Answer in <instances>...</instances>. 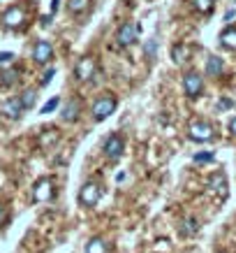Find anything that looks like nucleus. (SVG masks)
<instances>
[{"instance_id": "nucleus-1", "label": "nucleus", "mask_w": 236, "mask_h": 253, "mask_svg": "<svg viewBox=\"0 0 236 253\" xmlns=\"http://www.w3.org/2000/svg\"><path fill=\"white\" fill-rule=\"evenodd\" d=\"M116 107H118V100H116L114 95H100V98L93 102V107H91L93 121H95V123L107 121L109 116L114 114Z\"/></svg>"}, {"instance_id": "nucleus-2", "label": "nucleus", "mask_w": 236, "mask_h": 253, "mask_svg": "<svg viewBox=\"0 0 236 253\" xmlns=\"http://www.w3.org/2000/svg\"><path fill=\"white\" fill-rule=\"evenodd\" d=\"M100 200H102V186L98 181H86L81 186V191H79V202L84 207H95Z\"/></svg>"}, {"instance_id": "nucleus-3", "label": "nucleus", "mask_w": 236, "mask_h": 253, "mask_svg": "<svg viewBox=\"0 0 236 253\" xmlns=\"http://www.w3.org/2000/svg\"><path fill=\"white\" fill-rule=\"evenodd\" d=\"M54 195H56L54 179L42 176V179L35 181V186H33V200L35 202H49V200H54Z\"/></svg>"}, {"instance_id": "nucleus-4", "label": "nucleus", "mask_w": 236, "mask_h": 253, "mask_svg": "<svg viewBox=\"0 0 236 253\" xmlns=\"http://www.w3.org/2000/svg\"><path fill=\"white\" fill-rule=\"evenodd\" d=\"M213 135H215L213 126L206 121H192L190 128H188V137L192 142H208V139H213Z\"/></svg>"}, {"instance_id": "nucleus-5", "label": "nucleus", "mask_w": 236, "mask_h": 253, "mask_svg": "<svg viewBox=\"0 0 236 253\" xmlns=\"http://www.w3.org/2000/svg\"><path fill=\"white\" fill-rule=\"evenodd\" d=\"M102 151H104V156H107L109 161H118L123 156V151H125V142H123L121 135H109L107 139H104V146H102Z\"/></svg>"}, {"instance_id": "nucleus-6", "label": "nucleus", "mask_w": 236, "mask_h": 253, "mask_svg": "<svg viewBox=\"0 0 236 253\" xmlns=\"http://www.w3.org/2000/svg\"><path fill=\"white\" fill-rule=\"evenodd\" d=\"M183 91H185L188 98H199L202 91H204V79L199 77L197 72H188L183 77Z\"/></svg>"}, {"instance_id": "nucleus-7", "label": "nucleus", "mask_w": 236, "mask_h": 253, "mask_svg": "<svg viewBox=\"0 0 236 253\" xmlns=\"http://www.w3.org/2000/svg\"><path fill=\"white\" fill-rule=\"evenodd\" d=\"M137 35H139V28L137 23H123L121 28H118V35H116V40H118V46H130L137 42Z\"/></svg>"}, {"instance_id": "nucleus-8", "label": "nucleus", "mask_w": 236, "mask_h": 253, "mask_svg": "<svg viewBox=\"0 0 236 253\" xmlns=\"http://www.w3.org/2000/svg\"><path fill=\"white\" fill-rule=\"evenodd\" d=\"M51 58H54V49H51V44L44 42V40H39L37 44L33 46V61L39 63V65H46V63H51Z\"/></svg>"}, {"instance_id": "nucleus-9", "label": "nucleus", "mask_w": 236, "mask_h": 253, "mask_svg": "<svg viewBox=\"0 0 236 253\" xmlns=\"http://www.w3.org/2000/svg\"><path fill=\"white\" fill-rule=\"evenodd\" d=\"M93 75H95V61L88 58V56L79 58L74 65V77L79 79V82H86V79H91Z\"/></svg>"}, {"instance_id": "nucleus-10", "label": "nucleus", "mask_w": 236, "mask_h": 253, "mask_svg": "<svg viewBox=\"0 0 236 253\" xmlns=\"http://www.w3.org/2000/svg\"><path fill=\"white\" fill-rule=\"evenodd\" d=\"M23 23H26V12L16 5L2 14V26H7V28H21Z\"/></svg>"}, {"instance_id": "nucleus-11", "label": "nucleus", "mask_w": 236, "mask_h": 253, "mask_svg": "<svg viewBox=\"0 0 236 253\" xmlns=\"http://www.w3.org/2000/svg\"><path fill=\"white\" fill-rule=\"evenodd\" d=\"M0 112L7 116V119H12V121H16V119H21L23 116V105H21V100L19 98H9V100H5L2 102V107H0Z\"/></svg>"}, {"instance_id": "nucleus-12", "label": "nucleus", "mask_w": 236, "mask_h": 253, "mask_svg": "<svg viewBox=\"0 0 236 253\" xmlns=\"http://www.w3.org/2000/svg\"><path fill=\"white\" fill-rule=\"evenodd\" d=\"M208 186H211V191L218 193L220 198H227V176L222 174V172H215V174L208 179Z\"/></svg>"}, {"instance_id": "nucleus-13", "label": "nucleus", "mask_w": 236, "mask_h": 253, "mask_svg": "<svg viewBox=\"0 0 236 253\" xmlns=\"http://www.w3.org/2000/svg\"><path fill=\"white\" fill-rule=\"evenodd\" d=\"M222 70H225V63H222V58H218V56H211V58L206 61V77H220Z\"/></svg>"}, {"instance_id": "nucleus-14", "label": "nucleus", "mask_w": 236, "mask_h": 253, "mask_svg": "<svg viewBox=\"0 0 236 253\" xmlns=\"http://www.w3.org/2000/svg\"><path fill=\"white\" fill-rule=\"evenodd\" d=\"M220 44L229 51H236V28H225L220 33Z\"/></svg>"}, {"instance_id": "nucleus-15", "label": "nucleus", "mask_w": 236, "mask_h": 253, "mask_svg": "<svg viewBox=\"0 0 236 253\" xmlns=\"http://www.w3.org/2000/svg\"><path fill=\"white\" fill-rule=\"evenodd\" d=\"M79 109H81V105L76 102V100H69L67 105L63 107V121H76L79 119Z\"/></svg>"}, {"instance_id": "nucleus-16", "label": "nucleus", "mask_w": 236, "mask_h": 253, "mask_svg": "<svg viewBox=\"0 0 236 253\" xmlns=\"http://www.w3.org/2000/svg\"><path fill=\"white\" fill-rule=\"evenodd\" d=\"M86 253H109V246L102 237H91L86 244Z\"/></svg>"}, {"instance_id": "nucleus-17", "label": "nucleus", "mask_w": 236, "mask_h": 253, "mask_svg": "<svg viewBox=\"0 0 236 253\" xmlns=\"http://www.w3.org/2000/svg\"><path fill=\"white\" fill-rule=\"evenodd\" d=\"M199 232V221L197 218H185L181 223V235L183 237H192V235H197Z\"/></svg>"}, {"instance_id": "nucleus-18", "label": "nucleus", "mask_w": 236, "mask_h": 253, "mask_svg": "<svg viewBox=\"0 0 236 253\" xmlns=\"http://www.w3.org/2000/svg\"><path fill=\"white\" fill-rule=\"evenodd\" d=\"M88 7H91V0H67L69 14H84Z\"/></svg>"}, {"instance_id": "nucleus-19", "label": "nucleus", "mask_w": 236, "mask_h": 253, "mask_svg": "<svg viewBox=\"0 0 236 253\" xmlns=\"http://www.w3.org/2000/svg\"><path fill=\"white\" fill-rule=\"evenodd\" d=\"M21 105H23V109H31V107H35V102H37V91L35 88H26V91L21 93Z\"/></svg>"}, {"instance_id": "nucleus-20", "label": "nucleus", "mask_w": 236, "mask_h": 253, "mask_svg": "<svg viewBox=\"0 0 236 253\" xmlns=\"http://www.w3.org/2000/svg\"><path fill=\"white\" fill-rule=\"evenodd\" d=\"M192 7L197 9L199 14H211L215 7V0H192Z\"/></svg>"}, {"instance_id": "nucleus-21", "label": "nucleus", "mask_w": 236, "mask_h": 253, "mask_svg": "<svg viewBox=\"0 0 236 253\" xmlns=\"http://www.w3.org/2000/svg\"><path fill=\"white\" fill-rule=\"evenodd\" d=\"M188 56H190V49L185 44H176L174 49H171V58H174V63H178V65H181Z\"/></svg>"}, {"instance_id": "nucleus-22", "label": "nucleus", "mask_w": 236, "mask_h": 253, "mask_svg": "<svg viewBox=\"0 0 236 253\" xmlns=\"http://www.w3.org/2000/svg\"><path fill=\"white\" fill-rule=\"evenodd\" d=\"M19 77V70L16 68H9V70H2V75H0V84L2 86H12Z\"/></svg>"}, {"instance_id": "nucleus-23", "label": "nucleus", "mask_w": 236, "mask_h": 253, "mask_svg": "<svg viewBox=\"0 0 236 253\" xmlns=\"http://www.w3.org/2000/svg\"><path fill=\"white\" fill-rule=\"evenodd\" d=\"M58 105H61V100H58V98H51V100H49V102L44 105V107H42V114H51V112H54Z\"/></svg>"}, {"instance_id": "nucleus-24", "label": "nucleus", "mask_w": 236, "mask_h": 253, "mask_svg": "<svg viewBox=\"0 0 236 253\" xmlns=\"http://www.w3.org/2000/svg\"><path fill=\"white\" fill-rule=\"evenodd\" d=\"M54 75H56V70L49 68L44 75H42V82H39V84H42V86H49V84H51V79H54Z\"/></svg>"}, {"instance_id": "nucleus-25", "label": "nucleus", "mask_w": 236, "mask_h": 253, "mask_svg": "<svg viewBox=\"0 0 236 253\" xmlns=\"http://www.w3.org/2000/svg\"><path fill=\"white\" fill-rule=\"evenodd\" d=\"M14 63V54L12 51H2L0 54V65H12Z\"/></svg>"}, {"instance_id": "nucleus-26", "label": "nucleus", "mask_w": 236, "mask_h": 253, "mask_svg": "<svg viewBox=\"0 0 236 253\" xmlns=\"http://www.w3.org/2000/svg\"><path fill=\"white\" fill-rule=\"evenodd\" d=\"M211 161H213V154H211V151H204V154L195 156V163H211Z\"/></svg>"}, {"instance_id": "nucleus-27", "label": "nucleus", "mask_w": 236, "mask_h": 253, "mask_svg": "<svg viewBox=\"0 0 236 253\" xmlns=\"http://www.w3.org/2000/svg\"><path fill=\"white\" fill-rule=\"evenodd\" d=\"M232 105H234L232 100H220V105H218V107H220V109H227V107H232Z\"/></svg>"}, {"instance_id": "nucleus-28", "label": "nucleus", "mask_w": 236, "mask_h": 253, "mask_svg": "<svg viewBox=\"0 0 236 253\" xmlns=\"http://www.w3.org/2000/svg\"><path fill=\"white\" fill-rule=\"evenodd\" d=\"M5 221H7V214H5V207L0 205V225H2Z\"/></svg>"}, {"instance_id": "nucleus-29", "label": "nucleus", "mask_w": 236, "mask_h": 253, "mask_svg": "<svg viewBox=\"0 0 236 253\" xmlns=\"http://www.w3.org/2000/svg\"><path fill=\"white\" fill-rule=\"evenodd\" d=\"M229 130H232V135H236V116L232 119V123H229Z\"/></svg>"}, {"instance_id": "nucleus-30", "label": "nucleus", "mask_w": 236, "mask_h": 253, "mask_svg": "<svg viewBox=\"0 0 236 253\" xmlns=\"http://www.w3.org/2000/svg\"><path fill=\"white\" fill-rule=\"evenodd\" d=\"M49 23H51V16H42V26H44V28L49 26Z\"/></svg>"}, {"instance_id": "nucleus-31", "label": "nucleus", "mask_w": 236, "mask_h": 253, "mask_svg": "<svg viewBox=\"0 0 236 253\" xmlns=\"http://www.w3.org/2000/svg\"><path fill=\"white\" fill-rule=\"evenodd\" d=\"M234 16H236V12H234V9H229L227 14H225V19H227V21H229V19H234Z\"/></svg>"}, {"instance_id": "nucleus-32", "label": "nucleus", "mask_w": 236, "mask_h": 253, "mask_svg": "<svg viewBox=\"0 0 236 253\" xmlns=\"http://www.w3.org/2000/svg\"><path fill=\"white\" fill-rule=\"evenodd\" d=\"M58 5H61V0H54V2H51V12H56V9H58Z\"/></svg>"}, {"instance_id": "nucleus-33", "label": "nucleus", "mask_w": 236, "mask_h": 253, "mask_svg": "<svg viewBox=\"0 0 236 253\" xmlns=\"http://www.w3.org/2000/svg\"><path fill=\"white\" fill-rule=\"evenodd\" d=\"M222 253H225V251H222Z\"/></svg>"}]
</instances>
